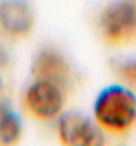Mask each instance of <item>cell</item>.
Segmentation results:
<instances>
[{
  "mask_svg": "<svg viewBox=\"0 0 136 146\" xmlns=\"http://www.w3.org/2000/svg\"><path fill=\"white\" fill-rule=\"evenodd\" d=\"M97 122L109 131H126L136 122V95L121 84L103 88L93 103Z\"/></svg>",
  "mask_w": 136,
  "mask_h": 146,
  "instance_id": "6da1fadb",
  "label": "cell"
},
{
  "mask_svg": "<svg viewBox=\"0 0 136 146\" xmlns=\"http://www.w3.org/2000/svg\"><path fill=\"white\" fill-rule=\"evenodd\" d=\"M100 29L103 36L112 41H126L136 35V2L115 0L100 14Z\"/></svg>",
  "mask_w": 136,
  "mask_h": 146,
  "instance_id": "7a4b0ae2",
  "label": "cell"
},
{
  "mask_svg": "<svg viewBox=\"0 0 136 146\" xmlns=\"http://www.w3.org/2000/svg\"><path fill=\"white\" fill-rule=\"evenodd\" d=\"M59 136L64 144L74 146H95L103 143L102 131L79 112H65L59 119Z\"/></svg>",
  "mask_w": 136,
  "mask_h": 146,
  "instance_id": "3957f363",
  "label": "cell"
},
{
  "mask_svg": "<svg viewBox=\"0 0 136 146\" xmlns=\"http://www.w3.org/2000/svg\"><path fill=\"white\" fill-rule=\"evenodd\" d=\"M26 103L31 113L38 119H53L62 112L64 95L59 84L38 79L29 86L26 93Z\"/></svg>",
  "mask_w": 136,
  "mask_h": 146,
  "instance_id": "277c9868",
  "label": "cell"
},
{
  "mask_svg": "<svg viewBox=\"0 0 136 146\" xmlns=\"http://www.w3.org/2000/svg\"><path fill=\"white\" fill-rule=\"evenodd\" d=\"M0 26L9 35H26L33 26V11L26 0H2Z\"/></svg>",
  "mask_w": 136,
  "mask_h": 146,
  "instance_id": "5b68a950",
  "label": "cell"
},
{
  "mask_svg": "<svg viewBox=\"0 0 136 146\" xmlns=\"http://www.w3.org/2000/svg\"><path fill=\"white\" fill-rule=\"evenodd\" d=\"M33 72L38 79H45V81H52L55 84H64L69 78V64L65 62V58L62 55H59L55 50H41L35 60L33 65Z\"/></svg>",
  "mask_w": 136,
  "mask_h": 146,
  "instance_id": "8992f818",
  "label": "cell"
},
{
  "mask_svg": "<svg viewBox=\"0 0 136 146\" xmlns=\"http://www.w3.org/2000/svg\"><path fill=\"white\" fill-rule=\"evenodd\" d=\"M23 132V120L9 102H0V143L14 144Z\"/></svg>",
  "mask_w": 136,
  "mask_h": 146,
  "instance_id": "52a82bcc",
  "label": "cell"
},
{
  "mask_svg": "<svg viewBox=\"0 0 136 146\" xmlns=\"http://www.w3.org/2000/svg\"><path fill=\"white\" fill-rule=\"evenodd\" d=\"M119 72H121V76L131 83L133 86H136V58L134 60H126L119 65Z\"/></svg>",
  "mask_w": 136,
  "mask_h": 146,
  "instance_id": "ba28073f",
  "label": "cell"
},
{
  "mask_svg": "<svg viewBox=\"0 0 136 146\" xmlns=\"http://www.w3.org/2000/svg\"><path fill=\"white\" fill-rule=\"evenodd\" d=\"M2 86H4V79H2V74H0V91H2Z\"/></svg>",
  "mask_w": 136,
  "mask_h": 146,
  "instance_id": "9c48e42d",
  "label": "cell"
}]
</instances>
